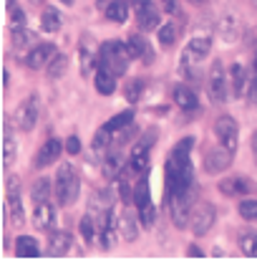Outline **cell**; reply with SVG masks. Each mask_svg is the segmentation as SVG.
<instances>
[{
  "label": "cell",
  "mask_w": 257,
  "mask_h": 263,
  "mask_svg": "<svg viewBox=\"0 0 257 263\" xmlns=\"http://www.w3.org/2000/svg\"><path fill=\"white\" fill-rule=\"evenodd\" d=\"M58 53V48L53 43H35L31 51L23 56V64L28 68H43V66L51 64V59Z\"/></svg>",
  "instance_id": "2e32d148"
},
{
  "label": "cell",
  "mask_w": 257,
  "mask_h": 263,
  "mask_svg": "<svg viewBox=\"0 0 257 263\" xmlns=\"http://www.w3.org/2000/svg\"><path fill=\"white\" fill-rule=\"evenodd\" d=\"M240 215L245 220H257V197H245L240 202Z\"/></svg>",
  "instance_id": "b9f144b4"
},
{
  "label": "cell",
  "mask_w": 257,
  "mask_h": 263,
  "mask_svg": "<svg viewBox=\"0 0 257 263\" xmlns=\"http://www.w3.org/2000/svg\"><path fill=\"white\" fill-rule=\"evenodd\" d=\"M8 5H10V8H15V0H8Z\"/></svg>",
  "instance_id": "db71d44e"
},
{
  "label": "cell",
  "mask_w": 257,
  "mask_h": 263,
  "mask_svg": "<svg viewBox=\"0 0 257 263\" xmlns=\"http://www.w3.org/2000/svg\"><path fill=\"white\" fill-rule=\"evenodd\" d=\"M217 220V210L212 202H199L192 208V218H189V228H192L194 235H204L209 233V228L215 226Z\"/></svg>",
  "instance_id": "9c48e42d"
},
{
  "label": "cell",
  "mask_w": 257,
  "mask_h": 263,
  "mask_svg": "<svg viewBox=\"0 0 257 263\" xmlns=\"http://www.w3.org/2000/svg\"><path fill=\"white\" fill-rule=\"evenodd\" d=\"M98 235H101V248H103V251H111V248L116 246V235H119V228H114V220H111V223L101 230Z\"/></svg>",
  "instance_id": "60d3db41"
},
{
  "label": "cell",
  "mask_w": 257,
  "mask_h": 263,
  "mask_svg": "<svg viewBox=\"0 0 257 263\" xmlns=\"http://www.w3.org/2000/svg\"><path fill=\"white\" fill-rule=\"evenodd\" d=\"M103 10H106V18H109L111 23H126V18H128V3L126 0H111Z\"/></svg>",
  "instance_id": "4316f807"
},
{
  "label": "cell",
  "mask_w": 257,
  "mask_h": 263,
  "mask_svg": "<svg viewBox=\"0 0 257 263\" xmlns=\"http://www.w3.org/2000/svg\"><path fill=\"white\" fill-rule=\"evenodd\" d=\"M56 218H58V213H56V208L48 200L46 202H38L35 210H33V226L38 230H53Z\"/></svg>",
  "instance_id": "d6986e66"
},
{
  "label": "cell",
  "mask_w": 257,
  "mask_h": 263,
  "mask_svg": "<svg viewBox=\"0 0 257 263\" xmlns=\"http://www.w3.org/2000/svg\"><path fill=\"white\" fill-rule=\"evenodd\" d=\"M217 31L222 33V38H225L227 43H232V41H237V38H240V23H237V18H234V15H225V18H220Z\"/></svg>",
  "instance_id": "83f0119b"
},
{
  "label": "cell",
  "mask_w": 257,
  "mask_h": 263,
  "mask_svg": "<svg viewBox=\"0 0 257 263\" xmlns=\"http://www.w3.org/2000/svg\"><path fill=\"white\" fill-rule=\"evenodd\" d=\"M232 157H234V152H229L222 144H220V147H212V149H207V155H204V170H207L209 175H220V172L229 170Z\"/></svg>",
  "instance_id": "9a60e30c"
},
{
  "label": "cell",
  "mask_w": 257,
  "mask_h": 263,
  "mask_svg": "<svg viewBox=\"0 0 257 263\" xmlns=\"http://www.w3.org/2000/svg\"><path fill=\"white\" fill-rule=\"evenodd\" d=\"M194 147V139L187 137L182 139L179 144L172 147L169 157H166V202L172 200L174 195H184V193H192L194 190V167L192 160H189V152Z\"/></svg>",
  "instance_id": "6da1fadb"
},
{
  "label": "cell",
  "mask_w": 257,
  "mask_h": 263,
  "mask_svg": "<svg viewBox=\"0 0 257 263\" xmlns=\"http://www.w3.org/2000/svg\"><path fill=\"white\" fill-rule=\"evenodd\" d=\"M51 193H53V187H51V180H48V177H40V180L33 182L31 197H33L35 205H38V202H46V200L51 197Z\"/></svg>",
  "instance_id": "f546056e"
},
{
  "label": "cell",
  "mask_w": 257,
  "mask_h": 263,
  "mask_svg": "<svg viewBox=\"0 0 257 263\" xmlns=\"http://www.w3.org/2000/svg\"><path fill=\"white\" fill-rule=\"evenodd\" d=\"M159 43L164 46V48H169V46H174L177 43V38H179V28L174 26V21L172 23H164V26H159Z\"/></svg>",
  "instance_id": "d590c367"
},
{
  "label": "cell",
  "mask_w": 257,
  "mask_h": 263,
  "mask_svg": "<svg viewBox=\"0 0 257 263\" xmlns=\"http://www.w3.org/2000/svg\"><path fill=\"white\" fill-rule=\"evenodd\" d=\"M15 256L18 258H38L40 256V248H38V240L31 235H20L15 240Z\"/></svg>",
  "instance_id": "cb8c5ba5"
},
{
  "label": "cell",
  "mask_w": 257,
  "mask_h": 263,
  "mask_svg": "<svg viewBox=\"0 0 257 263\" xmlns=\"http://www.w3.org/2000/svg\"><path fill=\"white\" fill-rule=\"evenodd\" d=\"M136 218H139V213H134L128 205L121 210V215H119V226H116V228H119V235H121L126 243H134V240L139 238V220H136Z\"/></svg>",
  "instance_id": "e0dca14e"
},
{
  "label": "cell",
  "mask_w": 257,
  "mask_h": 263,
  "mask_svg": "<svg viewBox=\"0 0 257 263\" xmlns=\"http://www.w3.org/2000/svg\"><path fill=\"white\" fill-rule=\"evenodd\" d=\"M13 122L20 132H33L35 122H38V101L31 97L23 104H18V109L13 111Z\"/></svg>",
  "instance_id": "5bb4252c"
},
{
  "label": "cell",
  "mask_w": 257,
  "mask_h": 263,
  "mask_svg": "<svg viewBox=\"0 0 257 263\" xmlns=\"http://www.w3.org/2000/svg\"><path fill=\"white\" fill-rule=\"evenodd\" d=\"M212 51V38L209 35H197L187 43L184 53H182V61H179V76L187 79V81H194L197 73H194V66L202 64Z\"/></svg>",
  "instance_id": "3957f363"
},
{
  "label": "cell",
  "mask_w": 257,
  "mask_h": 263,
  "mask_svg": "<svg viewBox=\"0 0 257 263\" xmlns=\"http://www.w3.org/2000/svg\"><path fill=\"white\" fill-rule=\"evenodd\" d=\"M227 76H229V94H232V97H242V91H245V79H247L245 66L232 64V68H229Z\"/></svg>",
  "instance_id": "d4e9b609"
},
{
  "label": "cell",
  "mask_w": 257,
  "mask_h": 263,
  "mask_svg": "<svg viewBox=\"0 0 257 263\" xmlns=\"http://www.w3.org/2000/svg\"><path fill=\"white\" fill-rule=\"evenodd\" d=\"M192 5H202V3H207V0H189Z\"/></svg>",
  "instance_id": "816d5d0a"
},
{
  "label": "cell",
  "mask_w": 257,
  "mask_h": 263,
  "mask_svg": "<svg viewBox=\"0 0 257 263\" xmlns=\"http://www.w3.org/2000/svg\"><path fill=\"white\" fill-rule=\"evenodd\" d=\"M66 152H68V155H78V152H81V139H78L76 134H71V137L66 139Z\"/></svg>",
  "instance_id": "ee69618b"
},
{
  "label": "cell",
  "mask_w": 257,
  "mask_h": 263,
  "mask_svg": "<svg viewBox=\"0 0 257 263\" xmlns=\"http://www.w3.org/2000/svg\"><path fill=\"white\" fill-rule=\"evenodd\" d=\"M53 193H56V202L61 208H68L78 200L81 193V180L73 170L71 162H61L58 164V172H56V182H53Z\"/></svg>",
  "instance_id": "7a4b0ae2"
},
{
  "label": "cell",
  "mask_w": 257,
  "mask_h": 263,
  "mask_svg": "<svg viewBox=\"0 0 257 263\" xmlns=\"http://www.w3.org/2000/svg\"><path fill=\"white\" fill-rule=\"evenodd\" d=\"M94 84H96V91L101 97H111L116 91V76L106 68L103 64L96 66V73H94Z\"/></svg>",
  "instance_id": "44dd1931"
},
{
  "label": "cell",
  "mask_w": 257,
  "mask_h": 263,
  "mask_svg": "<svg viewBox=\"0 0 257 263\" xmlns=\"http://www.w3.org/2000/svg\"><path fill=\"white\" fill-rule=\"evenodd\" d=\"M144 89H146V81H144V79H134V81L126 84V89H124L126 94H124V97H126L128 104H136V101L141 99V94H144Z\"/></svg>",
  "instance_id": "74e56055"
},
{
  "label": "cell",
  "mask_w": 257,
  "mask_h": 263,
  "mask_svg": "<svg viewBox=\"0 0 257 263\" xmlns=\"http://www.w3.org/2000/svg\"><path fill=\"white\" fill-rule=\"evenodd\" d=\"M111 144H114V134L106 129V127H101V129L94 134V139H91V149H96V152L106 149V147H111Z\"/></svg>",
  "instance_id": "f35d334b"
},
{
  "label": "cell",
  "mask_w": 257,
  "mask_h": 263,
  "mask_svg": "<svg viewBox=\"0 0 257 263\" xmlns=\"http://www.w3.org/2000/svg\"><path fill=\"white\" fill-rule=\"evenodd\" d=\"M237 243H240V251L247 258H257V233L255 230H242L237 235Z\"/></svg>",
  "instance_id": "f1b7e54d"
},
{
  "label": "cell",
  "mask_w": 257,
  "mask_h": 263,
  "mask_svg": "<svg viewBox=\"0 0 257 263\" xmlns=\"http://www.w3.org/2000/svg\"><path fill=\"white\" fill-rule=\"evenodd\" d=\"M207 91L209 99L215 104H225L229 99V76L225 73V66L222 61H215L209 68V76H207Z\"/></svg>",
  "instance_id": "8992f818"
},
{
  "label": "cell",
  "mask_w": 257,
  "mask_h": 263,
  "mask_svg": "<svg viewBox=\"0 0 257 263\" xmlns=\"http://www.w3.org/2000/svg\"><path fill=\"white\" fill-rule=\"evenodd\" d=\"M255 3H257V0H255Z\"/></svg>",
  "instance_id": "9f6ffc18"
},
{
  "label": "cell",
  "mask_w": 257,
  "mask_h": 263,
  "mask_svg": "<svg viewBox=\"0 0 257 263\" xmlns=\"http://www.w3.org/2000/svg\"><path fill=\"white\" fill-rule=\"evenodd\" d=\"M78 230H81L83 243H86V246H91V243H94V238H96V233H98V226H96V220L86 213V215L81 218V223H78Z\"/></svg>",
  "instance_id": "1f68e13d"
},
{
  "label": "cell",
  "mask_w": 257,
  "mask_h": 263,
  "mask_svg": "<svg viewBox=\"0 0 257 263\" xmlns=\"http://www.w3.org/2000/svg\"><path fill=\"white\" fill-rule=\"evenodd\" d=\"M157 134H159L157 129H146L141 139H136V144L128 155V167L134 170V175H144L149 170V149L157 142Z\"/></svg>",
  "instance_id": "5b68a950"
},
{
  "label": "cell",
  "mask_w": 257,
  "mask_h": 263,
  "mask_svg": "<svg viewBox=\"0 0 257 263\" xmlns=\"http://www.w3.org/2000/svg\"><path fill=\"white\" fill-rule=\"evenodd\" d=\"M247 101H250V104H257V71L252 73V79H250V89H247Z\"/></svg>",
  "instance_id": "f6af8a7d"
},
{
  "label": "cell",
  "mask_w": 257,
  "mask_h": 263,
  "mask_svg": "<svg viewBox=\"0 0 257 263\" xmlns=\"http://www.w3.org/2000/svg\"><path fill=\"white\" fill-rule=\"evenodd\" d=\"M8 81H10V73L8 68H3V89H8Z\"/></svg>",
  "instance_id": "c3c4849f"
},
{
  "label": "cell",
  "mask_w": 257,
  "mask_h": 263,
  "mask_svg": "<svg viewBox=\"0 0 257 263\" xmlns=\"http://www.w3.org/2000/svg\"><path fill=\"white\" fill-rule=\"evenodd\" d=\"M128 61H131V53H128L126 43H121V41H106L98 48V64L106 66L116 79L126 73Z\"/></svg>",
  "instance_id": "277c9868"
},
{
  "label": "cell",
  "mask_w": 257,
  "mask_h": 263,
  "mask_svg": "<svg viewBox=\"0 0 257 263\" xmlns=\"http://www.w3.org/2000/svg\"><path fill=\"white\" fill-rule=\"evenodd\" d=\"M15 152H18V144L10 137V132L5 129V137H3V162H5V167H10V162L15 160Z\"/></svg>",
  "instance_id": "ab89813d"
},
{
  "label": "cell",
  "mask_w": 257,
  "mask_h": 263,
  "mask_svg": "<svg viewBox=\"0 0 257 263\" xmlns=\"http://www.w3.org/2000/svg\"><path fill=\"white\" fill-rule=\"evenodd\" d=\"M161 10L166 15H182V8H179V0H159Z\"/></svg>",
  "instance_id": "7bdbcfd3"
},
{
  "label": "cell",
  "mask_w": 257,
  "mask_h": 263,
  "mask_svg": "<svg viewBox=\"0 0 257 263\" xmlns=\"http://www.w3.org/2000/svg\"><path fill=\"white\" fill-rule=\"evenodd\" d=\"M215 134H217L222 147H227L229 152H237V147H240V127H237V122L232 117H227V114L220 117L215 122Z\"/></svg>",
  "instance_id": "8fae6325"
},
{
  "label": "cell",
  "mask_w": 257,
  "mask_h": 263,
  "mask_svg": "<svg viewBox=\"0 0 257 263\" xmlns=\"http://www.w3.org/2000/svg\"><path fill=\"white\" fill-rule=\"evenodd\" d=\"M192 193H184V195H174L166 205H169V213H172V223L177 228H187L189 226V218H192Z\"/></svg>",
  "instance_id": "30bf717a"
},
{
  "label": "cell",
  "mask_w": 257,
  "mask_h": 263,
  "mask_svg": "<svg viewBox=\"0 0 257 263\" xmlns=\"http://www.w3.org/2000/svg\"><path fill=\"white\" fill-rule=\"evenodd\" d=\"M187 253H189L192 258H204V253H202V248H197V246H189V248H187Z\"/></svg>",
  "instance_id": "7dc6e473"
},
{
  "label": "cell",
  "mask_w": 257,
  "mask_h": 263,
  "mask_svg": "<svg viewBox=\"0 0 257 263\" xmlns=\"http://www.w3.org/2000/svg\"><path fill=\"white\" fill-rule=\"evenodd\" d=\"M61 26H63L61 10H56V8H46V10L40 13V28H43L46 33L61 31Z\"/></svg>",
  "instance_id": "484cf974"
},
{
  "label": "cell",
  "mask_w": 257,
  "mask_h": 263,
  "mask_svg": "<svg viewBox=\"0 0 257 263\" xmlns=\"http://www.w3.org/2000/svg\"><path fill=\"white\" fill-rule=\"evenodd\" d=\"M5 205H8V215H10V223L15 228H20L26 223V213H23V197H20V180L13 175L8 177V197H5Z\"/></svg>",
  "instance_id": "ba28073f"
},
{
  "label": "cell",
  "mask_w": 257,
  "mask_h": 263,
  "mask_svg": "<svg viewBox=\"0 0 257 263\" xmlns=\"http://www.w3.org/2000/svg\"><path fill=\"white\" fill-rule=\"evenodd\" d=\"M172 99H174V104L179 106V109H184V111H192L199 106V99L194 94L192 86H187V84H177L174 89H172Z\"/></svg>",
  "instance_id": "ffe728a7"
},
{
  "label": "cell",
  "mask_w": 257,
  "mask_h": 263,
  "mask_svg": "<svg viewBox=\"0 0 257 263\" xmlns=\"http://www.w3.org/2000/svg\"><path fill=\"white\" fill-rule=\"evenodd\" d=\"M63 147H66V142H61L58 137H48V139L40 144V149H38V155H35V160H33V167H35V170L51 167V164L63 155Z\"/></svg>",
  "instance_id": "7c38bea8"
},
{
  "label": "cell",
  "mask_w": 257,
  "mask_h": 263,
  "mask_svg": "<svg viewBox=\"0 0 257 263\" xmlns=\"http://www.w3.org/2000/svg\"><path fill=\"white\" fill-rule=\"evenodd\" d=\"M121 157H119V152H114L111 149V155H106V160H103V175L109 177V180H116L119 175H121Z\"/></svg>",
  "instance_id": "836d02e7"
},
{
  "label": "cell",
  "mask_w": 257,
  "mask_h": 263,
  "mask_svg": "<svg viewBox=\"0 0 257 263\" xmlns=\"http://www.w3.org/2000/svg\"><path fill=\"white\" fill-rule=\"evenodd\" d=\"M66 68H68V59H66L63 53H56V56L51 59V64L46 66V71H48L51 79H61L66 73Z\"/></svg>",
  "instance_id": "8d00e7d4"
},
{
  "label": "cell",
  "mask_w": 257,
  "mask_h": 263,
  "mask_svg": "<svg viewBox=\"0 0 257 263\" xmlns=\"http://www.w3.org/2000/svg\"><path fill=\"white\" fill-rule=\"evenodd\" d=\"M136 213H139V220H141L144 228H152V226H154V220H157V208H154L152 200L139 202V205H136Z\"/></svg>",
  "instance_id": "4dcf8cb0"
},
{
  "label": "cell",
  "mask_w": 257,
  "mask_h": 263,
  "mask_svg": "<svg viewBox=\"0 0 257 263\" xmlns=\"http://www.w3.org/2000/svg\"><path fill=\"white\" fill-rule=\"evenodd\" d=\"M217 190L225 197H242V195H250L255 190V182L247 180L245 175H229L225 180H220Z\"/></svg>",
  "instance_id": "4fadbf2b"
},
{
  "label": "cell",
  "mask_w": 257,
  "mask_h": 263,
  "mask_svg": "<svg viewBox=\"0 0 257 263\" xmlns=\"http://www.w3.org/2000/svg\"><path fill=\"white\" fill-rule=\"evenodd\" d=\"M68 248H71V235L66 230H51V235H48V253L58 258V256L68 253Z\"/></svg>",
  "instance_id": "7402d4cb"
},
{
  "label": "cell",
  "mask_w": 257,
  "mask_h": 263,
  "mask_svg": "<svg viewBox=\"0 0 257 263\" xmlns=\"http://www.w3.org/2000/svg\"><path fill=\"white\" fill-rule=\"evenodd\" d=\"M61 3H63V5H73V0H61Z\"/></svg>",
  "instance_id": "f5cc1de1"
},
{
  "label": "cell",
  "mask_w": 257,
  "mask_h": 263,
  "mask_svg": "<svg viewBox=\"0 0 257 263\" xmlns=\"http://www.w3.org/2000/svg\"><path fill=\"white\" fill-rule=\"evenodd\" d=\"M10 21H13V26H26V13H23L20 8H13Z\"/></svg>",
  "instance_id": "bcb514c9"
},
{
  "label": "cell",
  "mask_w": 257,
  "mask_h": 263,
  "mask_svg": "<svg viewBox=\"0 0 257 263\" xmlns=\"http://www.w3.org/2000/svg\"><path fill=\"white\" fill-rule=\"evenodd\" d=\"M126 48L131 53V59H139L144 64H152L154 61V53H152V46L146 43V38L141 33H131L126 38Z\"/></svg>",
  "instance_id": "ac0fdd59"
},
{
  "label": "cell",
  "mask_w": 257,
  "mask_h": 263,
  "mask_svg": "<svg viewBox=\"0 0 257 263\" xmlns=\"http://www.w3.org/2000/svg\"><path fill=\"white\" fill-rule=\"evenodd\" d=\"M78 59H81V73H83V76H91L94 66H98V53H94V48L89 46V35H83V38H81Z\"/></svg>",
  "instance_id": "603a6c76"
},
{
  "label": "cell",
  "mask_w": 257,
  "mask_h": 263,
  "mask_svg": "<svg viewBox=\"0 0 257 263\" xmlns=\"http://www.w3.org/2000/svg\"><path fill=\"white\" fill-rule=\"evenodd\" d=\"M131 122H134V111H131V109H126V111H121V114L111 117V119H109V122H106L103 127H106L109 132H114V134H116V132L126 129V127L131 124Z\"/></svg>",
  "instance_id": "e575fe53"
},
{
  "label": "cell",
  "mask_w": 257,
  "mask_h": 263,
  "mask_svg": "<svg viewBox=\"0 0 257 263\" xmlns=\"http://www.w3.org/2000/svg\"><path fill=\"white\" fill-rule=\"evenodd\" d=\"M252 155H255V162H257V132L252 134Z\"/></svg>",
  "instance_id": "681fc988"
},
{
  "label": "cell",
  "mask_w": 257,
  "mask_h": 263,
  "mask_svg": "<svg viewBox=\"0 0 257 263\" xmlns=\"http://www.w3.org/2000/svg\"><path fill=\"white\" fill-rule=\"evenodd\" d=\"M109 3H111V0H98V5H101V8H106Z\"/></svg>",
  "instance_id": "f907efd6"
},
{
  "label": "cell",
  "mask_w": 257,
  "mask_h": 263,
  "mask_svg": "<svg viewBox=\"0 0 257 263\" xmlns=\"http://www.w3.org/2000/svg\"><path fill=\"white\" fill-rule=\"evenodd\" d=\"M31 3H35V5H38V3H43V0H31Z\"/></svg>",
  "instance_id": "11a10c76"
},
{
  "label": "cell",
  "mask_w": 257,
  "mask_h": 263,
  "mask_svg": "<svg viewBox=\"0 0 257 263\" xmlns=\"http://www.w3.org/2000/svg\"><path fill=\"white\" fill-rule=\"evenodd\" d=\"M134 13L139 21V28L146 33L159 31L161 26V13L159 8L154 5V0H134Z\"/></svg>",
  "instance_id": "52a82bcc"
},
{
  "label": "cell",
  "mask_w": 257,
  "mask_h": 263,
  "mask_svg": "<svg viewBox=\"0 0 257 263\" xmlns=\"http://www.w3.org/2000/svg\"><path fill=\"white\" fill-rule=\"evenodd\" d=\"M13 46L18 48V51H23V48H28L33 43V38H35V33H31L26 26H13Z\"/></svg>",
  "instance_id": "d6a6232c"
}]
</instances>
